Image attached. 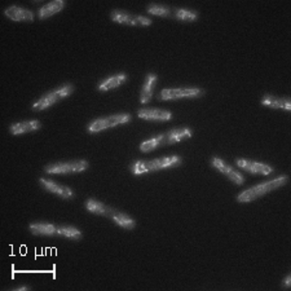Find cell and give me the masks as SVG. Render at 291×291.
Here are the masks:
<instances>
[{
    "mask_svg": "<svg viewBox=\"0 0 291 291\" xmlns=\"http://www.w3.org/2000/svg\"><path fill=\"white\" fill-rule=\"evenodd\" d=\"M288 175H282L281 177H277L275 180L267 181V183L256 185V187L251 188V189L245 190L243 193H241L237 197V201H238V202H251V201H255L258 200L259 197L264 196V194H267L268 192H272V190L284 187L285 184H288Z\"/></svg>",
    "mask_w": 291,
    "mask_h": 291,
    "instance_id": "1",
    "label": "cell"
},
{
    "mask_svg": "<svg viewBox=\"0 0 291 291\" xmlns=\"http://www.w3.org/2000/svg\"><path fill=\"white\" fill-rule=\"evenodd\" d=\"M73 91H74V85H72V84L64 85V87H61V88L56 89V91H53V92H49V93H47V95L43 96L40 100H38V101H36L35 104L31 106V109H33L34 111L44 110V109L49 108V106H52V105L56 104V102L61 101L63 98H65V97H68L69 95H72Z\"/></svg>",
    "mask_w": 291,
    "mask_h": 291,
    "instance_id": "2",
    "label": "cell"
},
{
    "mask_svg": "<svg viewBox=\"0 0 291 291\" xmlns=\"http://www.w3.org/2000/svg\"><path fill=\"white\" fill-rule=\"evenodd\" d=\"M88 168L87 160H72L65 163H55L48 164L44 167V172L47 173H75L84 171Z\"/></svg>",
    "mask_w": 291,
    "mask_h": 291,
    "instance_id": "3",
    "label": "cell"
},
{
    "mask_svg": "<svg viewBox=\"0 0 291 291\" xmlns=\"http://www.w3.org/2000/svg\"><path fill=\"white\" fill-rule=\"evenodd\" d=\"M180 163L181 158L177 157V155H172V157H163L158 158V159L147 160V162H145V167H146V172H150V171L160 170V168H166V167H173Z\"/></svg>",
    "mask_w": 291,
    "mask_h": 291,
    "instance_id": "4",
    "label": "cell"
},
{
    "mask_svg": "<svg viewBox=\"0 0 291 291\" xmlns=\"http://www.w3.org/2000/svg\"><path fill=\"white\" fill-rule=\"evenodd\" d=\"M237 166L243 168V170L249 171L251 173H260V175H269L273 172V167L268 166V164L258 163L254 160H246V159H236Z\"/></svg>",
    "mask_w": 291,
    "mask_h": 291,
    "instance_id": "5",
    "label": "cell"
},
{
    "mask_svg": "<svg viewBox=\"0 0 291 291\" xmlns=\"http://www.w3.org/2000/svg\"><path fill=\"white\" fill-rule=\"evenodd\" d=\"M138 117L147 121H170L172 118L171 111L160 110V109H140L138 111Z\"/></svg>",
    "mask_w": 291,
    "mask_h": 291,
    "instance_id": "6",
    "label": "cell"
},
{
    "mask_svg": "<svg viewBox=\"0 0 291 291\" xmlns=\"http://www.w3.org/2000/svg\"><path fill=\"white\" fill-rule=\"evenodd\" d=\"M39 181H40V184L43 185V188H46L47 190H49V192H52V193L57 194V196L63 197V198L70 200V198H73V197H74V192H73L70 188L64 187V185H60V184L55 183V181L48 180V179H43V177H40Z\"/></svg>",
    "mask_w": 291,
    "mask_h": 291,
    "instance_id": "7",
    "label": "cell"
},
{
    "mask_svg": "<svg viewBox=\"0 0 291 291\" xmlns=\"http://www.w3.org/2000/svg\"><path fill=\"white\" fill-rule=\"evenodd\" d=\"M4 14L13 21H23V22H30V21L34 20V13L30 12L29 9H25V8H20L17 5H13V7H9L5 9Z\"/></svg>",
    "mask_w": 291,
    "mask_h": 291,
    "instance_id": "8",
    "label": "cell"
},
{
    "mask_svg": "<svg viewBox=\"0 0 291 291\" xmlns=\"http://www.w3.org/2000/svg\"><path fill=\"white\" fill-rule=\"evenodd\" d=\"M157 75L153 74V73H149L146 74V78H145V84L141 89V95H140V102L141 104H147L150 102L151 97H153V87L154 83L157 82Z\"/></svg>",
    "mask_w": 291,
    "mask_h": 291,
    "instance_id": "9",
    "label": "cell"
},
{
    "mask_svg": "<svg viewBox=\"0 0 291 291\" xmlns=\"http://www.w3.org/2000/svg\"><path fill=\"white\" fill-rule=\"evenodd\" d=\"M110 17L111 20L115 21V22L125 23V25H130V26H139L138 16L128 13V12H125V10L114 9L110 13Z\"/></svg>",
    "mask_w": 291,
    "mask_h": 291,
    "instance_id": "10",
    "label": "cell"
},
{
    "mask_svg": "<svg viewBox=\"0 0 291 291\" xmlns=\"http://www.w3.org/2000/svg\"><path fill=\"white\" fill-rule=\"evenodd\" d=\"M29 229L35 236H53L57 233V226L48 222H34L30 224Z\"/></svg>",
    "mask_w": 291,
    "mask_h": 291,
    "instance_id": "11",
    "label": "cell"
},
{
    "mask_svg": "<svg viewBox=\"0 0 291 291\" xmlns=\"http://www.w3.org/2000/svg\"><path fill=\"white\" fill-rule=\"evenodd\" d=\"M40 127H42V123H40L39 121H27L12 125L9 127V131L13 135H21L26 134V132L36 131V130H39Z\"/></svg>",
    "mask_w": 291,
    "mask_h": 291,
    "instance_id": "12",
    "label": "cell"
},
{
    "mask_svg": "<svg viewBox=\"0 0 291 291\" xmlns=\"http://www.w3.org/2000/svg\"><path fill=\"white\" fill-rule=\"evenodd\" d=\"M192 135H193V132H192V130L188 127H181V128L171 130L170 132H167L166 134L167 136L166 145H171V144H175V143H179V141H181L185 138H192Z\"/></svg>",
    "mask_w": 291,
    "mask_h": 291,
    "instance_id": "13",
    "label": "cell"
},
{
    "mask_svg": "<svg viewBox=\"0 0 291 291\" xmlns=\"http://www.w3.org/2000/svg\"><path fill=\"white\" fill-rule=\"evenodd\" d=\"M262 105L269 106V108H284L286 110H291V102L289 98H280L273 95H264L262 100Z\"/></svg>",
    "mask_w": 291,
    "mask_h": 291,
    "instance_id": "14",
    "label": "cell"
},
{
    "mask_svg": "<svg viewBox=\"0 0 291 291\" xmlns=\"http://www.w3.org/2000/svg\"><path fill=\"white\" fill-rule=\"evenodd\" d=\"M64 7H65V1H63V0H55V1H51V3L46 4L43 8H40L39 12H38V16H39L40 20H44V18L52 16V14L59 13Z\"/></svg>",
    "mask_w": 291,
    "mask_h": 291,
    "instance_id": "15",
    "label": "cell"
},
{
    "mask_svg": "<svg viewBox=\"0 0 291 291\" xmlns=\"http://www.w3.org/2000/svg\"><path fill=\"white\" fill-rule=\"evenodd\" d=\"M125 80H127V75H126V74H123V73H121V74H117V75H114V76H110V78L105 79V80H102V82L98 84V91L106 92V91H109V89L117 88V87H119V85L125 82Z\"/></svg>",
    "mask_w": 291,
    "mask_h": 291,
    "instance_id": "16",
    "label": "cell"
},
{
    "mask_svg": "<svg viewBox=\"0 0 291 291\" xmlns=\"http://www.w3.org/2000/svg\"><path fill=\"white\" fill-rule=\"evenodd\" d=\"M85 209L88 210V211H91V213L97 214V215L108 216V218H110L111 213H113V210H114L111 209V207L105 206V205H102V203L98 202V201L92 200V198L87 200V202H85Z\"/></svg>",
    "mask_w": 291,
    "mask_h": 291,
    "instance_id": "17",
    "label": "cell"
},
{
    "mask_svg": "<svg viewBox=\"0 0 291 291\" xmlns=\"http://www.w3.org/2000/svg\"><path fill=\"white\" fill-rule=\"evenodd\" d=\"M110 218L114 220L118 225L123 226L126 229H134L136 226V222H135L134 219H131L130 216L126 215V214H122L117 210H113V213H111Z\"/></svg>",
    "mask_w": 291,
    "mask_h": 291,
    "instance_id": "18",
    "label": "cell"
},
{
    "mask_svg": "<svg viewBox=\"0 0 291 291\" xmlns=\"http://www.w3.org/2000/svg\"><path fill=\"white\" fill-rule=\"evenodd\" d=\"M166 141H167L166 134L159 135V136H157V138L150 139V140H147V141H145V143H143V144L140 145V150L143 151V153H147V151L154 150L155 147H159V146H163V145H166Z\"/></svg>",
    "mask_w": 291,
    "mask_h": 291,
    "instance_id": "19",
    "label": "cell"
},
{
    "mask_svg": "<svg viewBox=\"0 0 291 291\" xmlns=\"http://www.w3.org/2000/svg\"><path fill=\"white\" fill-rule=\"evenodd\" d=\"M59 236H64L66 238L70 239H75V241H79L82 238V232L79 229L74 228V226H57V233Z\"/></svg>",
    "mask_w": 291,
    "mask_h": 291,
    "instance_id": "20",
    "label": "cell"
},
{
    "mask_svg": "<svg viewBox=\"0 0 291 291\" xmlns=\"http://www.w3.org/2000/svg\"><path fill=\"white\" fill-rule=\"evenodd\" d=\"M146 12L150 14H157V16H160V17H170L171 16L170 7L163 5V4L150 3L146 7Z\"/></svg>",
    "mask_w": 291,
    "mask_h": 291,
    "instance_id": "21",
    "label": "cell"
},
{
    "mask_svg": "<svg viewBox=\"0 0 291 291\" xmlns=\"http://www.w3.org/2000/svg\"><path fill=\"white\" fill-rule=\"evenodd\" d=\"M175 17L177 20L180 21H188V22H192V21H196L198 18V13L194 12V10L189 9H176V13Z\"/></svg>",
    "mask_w": 291,
    "mask_h": 291,
    "instance_id": "22",
    "label": "cell"
},
{
    "mask_svg": "<svg viewBox=\"0 0 291 291\" xmlns=\"http://www.w3.org/2000/svg\"><path fill=\"white\" fill-rule=\"evenodd\" d=\"M105 128H110V126H109L108 118L96 119L95 122H92V123H89L88 132H91V134H96V132L102 131V130H105Z\"/></svg>",
    "mask_w": 291,
    "mask_h": 291,
    "instance_id": "23",
    "label": "cell"
},
{
    "mask_svg": "<svg viewBox=\"0 0 291 291\" xmlns=\"http://www.w3.org/2000/svg\"><path fill=\"white\" fill-rule=\"evenodd\" d=\"M108 122L110 127H114V126L123 125V123H128L131 122V115L130 114H117V115H110L108 117Z\"/></svg>",
    "mask_w": 291,
    "mask_h": 291,
    "instance_id": "24",
    "label": "cell"
},
{
    "mask_svg": "<svg viewBox=\"0 0 291 291\" xmlns=\"http://www.w3.org/2000/svg\"><path fill=\"white\" fill-rule=\"evenodd\" d=\"M180 92L181 88L163 89V91L159 93V96H158V100H162V101H166V100H175V98H179Z\"/></svg>",
    "mask_w": 291,
    "mask_h": 291,
    "instance_id": "25",
    "label": "cell"
},
{
    "mask_svg": "<svg viewBox=\"0 0 291 291\" xmlns=\"http://www.w3.org/2000/svg\"><path fill=\"white\" fill-rule=\"evenodd\" d=\"M206 93L205 89L202 88H181L180 96L179 98L183 97H201Z\"/></svg>",
    "mask_w": 291,
    "mask_h": 291,
    "instance_id": "26",
    "label": "cell"
},
{
    "mask_svg": "<svg viewBox=\"0 0 291 291\" xmlns=\"http://www.w3.org/2000/svg\"><path fill=\"white\" fill-rule=\"evenodd\" d=\"M211 164H213L214 167H215L216 170H219L220 172H222L224 175H226V173L229 172V171L232 170V167L229 166V164H226L224 160H221L220 158L215 157L211 159Z\"/></svg>",
    "mask_w": 291,
    "mask_h": 291,
    "instance_id": "27",
    "label": "cell"
},
{
    "mask_svg": "<svg viewBox=\"0 0 291 291\" xmlns=\"http://www.w3.org/2000/svg\"><path fill=\"white\" fill-rule=\"evenodd\" d=\"M225 176L229 177V180H232L233 183H236L237 185H243V184H245V177H243L239 172H237L236 170H233V168L226 173Z\"/></svg>",
    "mask_w": 291,
    "mask_h": 291,
    "instance_id": "28",
    "label": "cell"
},
{
    "mask_svg": "<svg viewBox=\"0 0 291 291\" xmlns=\"http://www.w3.org/2000/svg\"><path fill=\"white\" fill-rule=\"evenodd\" d=\"M131 171L135 173V175H140V173L146 172L145 160H138V162H135L131 167Z\"/></svg>",
    "mask_w": 291,
    "mask_h": 291,
    "instance_id": "29",
    "label": "cell"
},
{
    "mask_svg": "<svg viewBox=\"0 0 291 291\" xmlns=\"http://www.w3.org/2000/svg\"><path fill=\"white\" fill-rule=\"evenodd\" d=\"M151 22H153V21H151L150 18H146V17H143V16H138L139 26H150Z\"/></svg>",
    "mask_w": 291,
    "mask_h": 291,
    "instance_id": "30",
    "label": "cell"
},
{
    "mask_svg": "<svg viewBox=\"0 0 291 291\" xmlns=\"http://www.w3.org/2000/svg\"><path fill=\"white\" fill-rule=\"evenodd\" d=\"M290 285H291V276H288V277L285 278L284 284H282V288L289 289V288H290Z\"/></svg>",
    "mask_w": 291,
    "mask_h": 291,
    "instance_id": "31",
    "label": "cell"
},
{
    "mask_svg": "<svg viewBox=\"0 0 291 291\" xmlns=\"http://www.w3.org/2000/svg\"><path fill=\"white\" fill-rule=\"evenodd\" d=\"M22 290H30V288H27V286H23V288H17L16 291H22Z\"/></svg>",
    "mask_w": 291,
    "mask_h": 291,
    "instance_id": "32",
    "label": "cell"
}]
</instances>
